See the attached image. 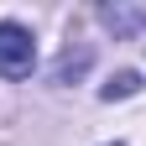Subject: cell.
Here are the masks:
<instances>
[{
	"mask_svg": "<svg viewBox=\"0 0 146 146\" xmlns=\"http://www.w3.org/2000/svg\"><path fill=\"white\" fill-rule=\"evenodd\" d=\"M36 63V42L21 21H0V73L5 78H26Z\"/></svg>",
	"mask_w": 146,
	"mask_h": 146,
	"instance_id": "6da1fadb",
	"label": "cell"
},
{
	"mask_svg": "<svg viewBox=\"0 0 146 146\" xmlns=\"http://www.w3.org/2000/svg\"><path fill=\"white\" fill-rule=\"evenodd\" d=\"M104 26L115 31V36H120V31H136V26H146V5H141V11H120V5H104Z\"/></svg>",
	"mask_w": 146,
	"mask_h": 146,
	"instance_id": "3957f363",
	"label": "cell"
},
{
	"mask_svg": "<svg viewBox=\"0 0 146 146\" xmlns=\"http://www.w3.org/2000/svg\"><path fill=\"white\" fill-rule=\"evenodd\" d=\"M99 94H104V99H131V94H141V73H136V68H120Z\"/></svg>",
	"mask_w": 146,
	"mask_h": 146,
	"instance_id": "7a4b0ae2",
	"label": "cell"
}]
</instances>
